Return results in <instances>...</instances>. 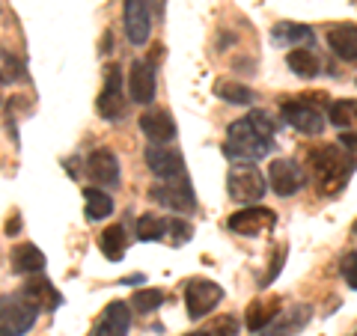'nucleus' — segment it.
<instances>
[{
  "mask_svg": "<svg viewBox=\"0 0 357 336\" xmlns=\"http://www.w3.org/2000/svg\"><path fill=\"white\" fill-rule=\"evenodd\" d=\"M274 119L265 110H250L248 116L236 119L227 131V143H223V155L232 164H253L265 158L274 146Z\"/></svg>",
  "mask_w": 357,
  "mask_h": 336,
  "instance_id": "1",
  "label": "nucleus"
},
{
  "mask_svg": "<svg viewBox=\"0 0 357 336\" xmlns=\"http://www.w3.org/2000/svg\"><path fill=\"white\" fill-rule=\"evenodd\" d=\"M307 170L312 176V182H316L319 194H337V190L349 185V178L354 173V158L337 140V143H328V146L312 149L307 158Z\"/></svg>",
  "mask_w": 357,
  "mask_h": 336,
  "instance_id": "2",
  "label": "nucleus"
},
{
  "mask_svg": "<svg viewBox=\"0 0 357 336\" xmlns=\"http://www.w3.org/2000/svg\"><path fill=\"white\" fill-rule=\"evenodd\" d=\"M328 105L331 102H328L325 93H301V96L289 98V102L280 105V114L295 131L316 137V134L325 131V110H328Z\"/></svg>",
  "mask_w": 357,
  "mask_h": 336,
  "instance_id": "3",
  "label": "nucleus"
},
{
  "mask_svg": "<svg viewBox=\"0 0 357 336\" xmlns=\"http://www.w3.org/2000/svg\"><path fill=\"white\" fill-rule=\"evenodd\" d=\"M39 307L24 292L0 295V336H24L36 324Z\"/></svg>",
  "mask_w": 357,
  "mask_h": 336,
  "instance_id": "4",
  "label": "nucleus"
},
{
  "mask_svg": "<svg viewBox=\"0 0 357 336\" xmlns=\"http://www.w3.org/2000/svg\"><path fill=\"white\" fill-rule=\"evenodd\" d=\"M227 190H229V199L232 203H241V206H253L268 194V185L262 173L256 170L253 164H236L229 170L227 178Z\"/></svg>",
  "mask_w": 357,
  "mask_h": 336,
  "instance_id": "5",
  "label": "nucleus"
},
{
  "mask_svg": "<svg viewBox=\"0 0 357 336\" xmlns=\"http://www.w3.org/2000/svg\"><path fill=\"white\" fill-rule=\"evenodd\" d=\"M149 194L155 203H161L170 211H191L197 206L194 185H191V178H188V173L173 176V178H158V185H152Z\"/></svg>",
  "mask_w": 357,
  "mask_h": 336,
  "instance_id": "6",
  "label": "nucleus"
},
{
  "mask_svg": "<svg viewBox=\"0 0 357 336\" xmlns=\"http://www.w3.org/2000/svg\"><path fill=\"white\" fill-rule=\"evenodd\" d=\"M96 107H98V114H102V119H107V122H116V119L126 116L128 96H126V86H122L119 66H110L105 72V86H102V93H98Z\"/></svg>",
  "mask_w": 357,
  "mask_h": 336,
  "instance_id": "7",
  "label": "nucleus"
},
{
  "mask_svg": "<svg viewBox=\"0 0 357 336\" xmlns=\"http://www.w3.org/2000/svg\"><path fill=\"white\" fill-rule=\"evenodd\" d=\"M220 300H223V289L218 283H211V280H191L185 289V307H188V316L194 321L208 316Z\"/></svg>",
  "mask_w": 357,
  "mask_h": 336,
  "instance_id": "8",
  "label": "nucleus"
},
{
  "mask_svg": "<svg viewBox=\"0 0 357 336\" xmlns=\"http://www.w3.org/2000/svg\"><path fill=\"white\" fill-rule=\"evenodd\" d=\"M307 176L301 170V164H295L292 158H277L271 167H268V185L277 197H292L304 188Z\"/></svg>",
  "mask_w": 357,
  "mask_h": 336,
  "instance_id": "9",
  "label": "nucleus"
},
{
  "mask_svg": "<svg viewBox=\"0 0 357 336\" xmlns=\"http://www.w3.org/2000/svg\"><path fill=\"white\" fill-rule=\"evenodd\" d=\"M274 223H277V215L271 208L248 206L229 217V229L238 232V235H262L268 229H274Z\"/></svg>",
  "mask_w": 357,
  "mask_h": 336,
  "instance_id": "10",
  "label": "nucleus"
},
{
  "mask_svg": "<svg viewBox=\"0 0 357 336\" xmlns=\"http://www.w3.org/2000/svg\"><path fill=\"white\" fill-rule=\"evenodd\" d=\"M122 18H126L128 42L131 45H146L149 33H152V9H149L146 0H126Z\"/></svg>",
  "mask_w": 357,
  "mask_h": 336,
  "instance_id": "11",
  "label": "nucleus"
},
{
  "mask_svg": "<svg viewBox=\"0 0 357 336\" xmlns=\"http://www.w3.org/2000/svg\"><path fill=\"white\" fill-rule=\"evenodd\" d=\"M146 167L155 173V178H173L185 173V158L167 143H152L146 149Z\"/></svg>",
  "mask_w": 357,
  "mask_h": 336,
  "instance_id": "12",
  "label": "nucleus"
},
{
  "mask_svg": "<svg viewBox=\"0 0 357 336\" xmlns=\"http://www.w3.org/2000/svg\"><path fill=\"white\" fill-rule=\"evenodd\" d=\"M158 89V77H155V66L146 60H134L128 72V96L137 105H149Z\"/></svg>",
  "mask_w": 357,
  "mask_h": 336,
  "instance_id": "13",
  "label": "nucleus"
},
{
  "mask_svg": "<svg viewBox=\"0 0 357 336\" xmlns=\"http://www.w3.org/2000/svg\"><path fill=\"white\" fill-rule=\"evenodd\" d=\"M86 176L102 188L119 185V161L110 149H93L86 158Z\"/></svg>",
  "mask_w": 357,
  "mask_h": 336,
  "instance_id": "14",
  "label": "nucleus"
},
{
  "mask_svg": "<svg viewBox=\"0 0 357 336\" xmlns=\"http://www.w3.org/2000/svg\"><path fill=\"white\" fill-rule=\"evenodd\" d=\"M128 328H131V304L114 300L102 312V319L96 321L93 336H128Z\"/></svg>",
  "mask_w": 357,
  "mask_h": 336,
  "instance_id": "15",
  "label": "nucleus"
},
{
  "mask_svg": "<svg viewBox=\"0 0 357 336\" xmlns=\"http://www.w3.org/2000/svg\"><path fill=\"white\" fill-rule=\"evenodd\" d=\"M140 131L146 134L152 143H173L176 140V122L170 116V110L152 107L140 116Z\"/></svg>",
  "mask_w": 357,
  "mask_h": 336,
  "instance_id": "16",
  "label": "nucleus"
},
{
  "mask_svg": "<svg viewBox=\"0 0 357 336\" xmlns=\"http://www.w3.org/2000/svg\"><path fill=\"white\" fill-rule=\"evenodd\" d=\"M21 292H24L27 300H33V304H36L39 310H48V312L60 310V304H63V295L51 286V280L36 277V274H30V280L24 283V289H21Z\"/></svg>",
  "mask_w": 357,
  "mask_h": 336,
  "instance_id": "17",
  "label": "nucleus"
},
{
  "mask_svg": "<svg viewBox=\"0 0 357 336\" xmlns=\"http://www.w3.org/2000/svg\"><path fill=\"white\" fill-rule=\"evenodd\" d=\"M328 48L340 60L357 66V27L354 24H337L328 30Z\"/></svg>",
  "mask_w": 357,
  "mask_h": 336,
  "instance_id": "18",
  "label": "nucleus"
},
{
  "mask_svg": "<svg viewBox=\"0 0 357 336\" xmlns=\"http://www.w3.org/2000/svg\"><path fill=\"white\" fill-rule=\"evenodd\" d=\"M271 39H274V45H283V48H312V42H316L312 30L307 24H295V21L274 24Z\"/></svg>",
  "mask_w": 357,
  "mask_h": 336,
  "instance_id": "19",
  "label": "nucleus"
},
{
  "mask_svg": "<svg viewBox=\"0 0 357 336\" xmlns=\"http://www.w3.org/2000/svg\"><path fill=\"white\" fill-rule=\"evenodd\" d=\"M280 304H283V300L277 298V295L274 298H256L253 304L248 307V316H244V321H248V330L250 333L265 330L268 324L280 316Z\"/></svg>",
  "mask_w": 357,
  "mask_h": 336,
  "instance_id": "20",
  "label": "nucleus"
},
{
  "mask_svg": "<svg viewBox=\"0 0 357 336\" xmlns=\"http://www.w3.org/2000/svg\"><path fill=\"white\" fill-rule=\"evenodd\" d=\"M9 265H13L15 274H39L45 268V253L36 244H15L13 253H9Z\"/></svg>",
  "mask_w": 357,
  "mask_h": 336,
  "instance_id": "21",
  "label": "nucleus"
},
{
  "mask_svg": "<svg viewBox=\"0 0 357 336\" xmlns=\"http://www.w3.org/2000/svg\"><path fill=\"white\" fill-rule=\"evenodd\" d=\"M102 253L107 256L110 262H119L122 256H126V250H128V232H126V227H107L105 232H102Z\"/></svg>",
  "mask_w": 357,
  "mask_h": 336,
  "instance_id": "22",
  "label": "nucleus"
},
{
  "mask_svg": "<svg viewBox=\"0 0 357 336\" xmlns=\"http://www.w3.org/2000/svg\"><path fill=\"white\" fill-rule=\"evenodd\" d=\"M286 63H289V69H292L295 75H301V77H316L319 69H321L319 54L312 48H292L289 51V57H286Z\"/></svg>",
  "mask_w": 357,
  "mask_h": 336,
  "instance_id": "23",
  "label": "nucleus"
},
{
  "mask_svg": "<svg viewBox=\"0 0 357 336\" xmlns=\"http://www.w3.org/2000/svg\"><path fill=\"white\" fill-rule=\"evenodd\" d=\"M307 321H310V307H298V310L289 312L286 319H280V321L274 319L271 324H268V328H265L268 333L265 336H295Z\"/></svg>",
  "mask_w": 357,
  "mask_h": 336,
  "instance_id": "24",
  "label": "nucleus"
},
{
  "mask_svg": "<svg viewBox=\"0 0 357 336\" xmlns=\"http://www.w3.org/2000/svg\"><path fill=\"white\" fill-rule=\"evenodd\" d=\"M84 203H86V217L89 220H105L110 211H114V199L110 194L98 188H84Z\"/></svg>",
  "mask_w": 357,
  "mask_h": 336,
  "instance_id": "25",
  "label": "nucleus"
},
{
  "mask_svg": "<svg viewBox=\"0 0 357 336\" xmlns=\"http://www.w3.org/2000/svg\"><path fill=\"white\" fill-rule=\"evenodd\" d=\"M328 119L337 128H354L357 125V102L354 98H340L328 105Z\"/></svg>",
  "mask_w": 357,
  "mask_h": 336,
  "instance_id": "26",
  "label": "nucleus"
},
{
  "mask_svg": "<svg viewBox=\"0 0 357 336\" xmlns=\"http://www.w3.org/2000/svg\"><path fill=\"white\" fill-rule=\"evenodd\" d=\"M215 96L223 98V102H229V105H253V98H256V93L250 86L236 84V81H218Z\"/></svg>",
  "mask_w": 357,
  "mask_h": 336,
  "instance_id": "27",
  "label": "nucleus"
},
{
  "mask_svg": "<svg viewBox=\"0 0 357 336\" xmlns=\"http://www.w3.org/2000/svg\"><path fill=\"white\" fill-rule=\"evenodd\" d=\"M167 217H158V215H140L137 217V238L140 241H161L167 235Z\"/></svg>",
  "mask_w": 357,
  "mask_h": 336,
  "instance_id": "28",
  "label": "nucleus"
},
{
  "mask_svg": "<svg viewBox=\"0 0 357 336\" xmlns=\"http://www.w3.org/2000/svg\"><path fill=\"white\" fill-rule=\"evenodd\" d=\"M161 304H164V292H158V289H140V292L131 295V310L140 312V316H149Z\"/></svg>",
  "mask_w": 357,
  "mask_h": 336,
  "instance_id": "29",
  "label": "nucleus"
},
{
  "mask_svg": "<svg viewBox=\"0 0 357 336\" xmlns=\"http://www.w3.org/2000/svg\"><path fill=\"white\" fill-rule=\"evenodd\" d=\"M24 63H21L15 54H9L0 48V81L3 84H18V81H24Z\"/></svg>",
  "mask_w": 357,
  "mask_h": 336,
  "instance_id": "30",
  "label": "nucleus"
},
{
  "mask_svg": "<svg viewBox=\"0 0 357 336\" xmlns=\"http://www.w3.org/2000/svg\"><path fill=\"white\" fill-rule=\"evenodd\" d=\"M208 336H238V321L232 316H220L206 328Z\"/></svg>",
  "mask_w": 357,
  "mask_h": 336,
  "instance_id": "31",
  "label": "nucleus"
},
{
  "mask_svg": "<svg viewBox=\"0 0 357 336\" xmlns=\"http://www.w3.org/2000/svg\"><path fill=\"white\" fill-rule=\"evenodd\" d=\"M167 232L173 235V244H188L194 235V227L188 220H178V217H170V223H167Z\"/></svg>",
  "mask_w": 357,
  "mask_h": 336,
  "instance_id": "32",
  "label": "nucleus"
},
{
  "mask_svg": "<svg viewBox=\"0 0 357 336\" xmlns=\"http://www.w3.org/2000/svg\"><path fill=\"white\" fill-rule=\"evenodd\" d=\"M340 271H342V277H345V286L357 289V250H349V253L342 256Z\"/></svg>",
  "mask_w": 357,
  "mask_h": 336,
  "instance_id": "33",
  "label": "nucleus"
},
{
  "mask_svg": "<svg viewBox=\"0 0 357 336\" xmlns=\"http://www.w3.org/2000/svg\"><path fill=\"white\" fill-rule=\"evenodd\" d=\"M283 259H286V247H280V253H277V259H271V268H268V274H265V280H262V286H268L271 280L280 274V268H283Z\"/></svg>",
  "mask_w": 357,
  "mask_h": 336,
  "instance_id": "34",
  "label": "nucleus"
},
{
  "mask_svg": "<svg viewBox=\"0 0 357 336\" xmlns=\"http://www.w3.org/2000/svg\"><path fill=\"white\" fill-rule=\"evenodd\" d=\"M340 143H342V146L345 149H357V131H342V137H340Z\"/></svg>",
  "mask_w": 357,
  "mask_h": 336,
  "instance_id": "35",
  "label": "nucleus"
},
{
  "mask_svg": "<svg viewBox=\"0 0 357 336\" xmlns=\"http://www.w3.org/2000/svg\"><path fill=\"white\" fill-rule=\"evenodd\" d=\"M146 3H149V9H152L155 15H161V13H164V0H146Z\"/></svg>",
  "mask_w": 357,
  "mask_h": 336,
  "instance_id": "36",
  "label": "nucleus"
},
{
  "mask_svg": "<svg viewBox=\"0 0 357 336\" xmlns=\"http://www.w3.org/2000/svg\"><path fill=\"white\" fill-rule=\"evenodd\" d=\"M18 229H21V220H18V217H13V220L6 223V232H9V235H15Z\"/></svg>",
  "mask_w": 357,
  "mask_h": 336,
  "instance_id": "37",
  "label": "nucleus"
},
{
  "mask_svg": "<svg viewBox=\"0 0 357 336\" xmlns=\"http://www.w3.org/2000/svg\"><path fill=\"white\" fill-rule=\"evenodd\" d=\"M185 336H208L206 330H197V333H185Z\"/></svg>",
  "mask_w": 357,
  "mask_h": 336,
  "instance_id": "38",
  "label": "nucleus"
},
{
  "mask_svg": "<svg viewBox=\"0 0 357 336\" xmlns=\"http://www.w3.org/2000/svg\"><path fill=\"white\" fill-rule=\"evenodd\" d=\"M354 232H357V220H354Z\"/></svg>",
  "mask_w": 357,
  "mask_h": 336,
  "instance_id": "39",
  "label": "nucleus"
},
{
  "mask_svg": "<svg viewBox=\"0 0 357 336\" xmlns=\"http://www.w3.org/2000/svg\"><path fill=\"white\" fill-rule=\"evenodd\" d=\"M351 336H357V330H354V333H351Z\"/></svg>",
  "mask_w": 357,
  "mask_h": 336,
  "instance_id": "40",
  "label": "nucleus"
}]
</instances>
